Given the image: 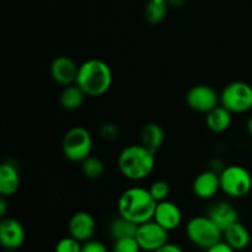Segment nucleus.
<instances>
[{
  "instance_id": "1",
  "label": "nucleus",
  "mask_w": 252,
  "mask_h": 252,
  "mask_svg": "<svg viewBox=\"0 0 252 252\" xmlns=\"http://www.w3.org/2000/svg\"><path fill=\"white\" fill-rule=\"evenodd\" d=\"M157 204L158 202L153 198L149 189L130 187L122 192L118 198L117 207L120 216L140 225L153 220Z\"/></svg>"
},
{
  "instance_id": "2",
  "label": "nucleus",
  "mask_w": 252,
  "mask_h": 252,
  "mask_svg": "<svg viewBox=\"0 0 252 252\" xmlns=\"http://www.w3.org/2000/svg\"><path fill=\"white\" fill-rule=\"evenodd\" d=\"M113 74L110 65L101 59H89L79 65L75 84L90 97L102 96L110 90Z\"/></svg>"
},
{
  "instance_id": "3",
  "label": "nucleus",
  "mask_w": 252,
  "mask_h": 252,
  "mask_svg": "<svg viewBox=\"0 0 252 252\" xmlns=\"http://www.w3.org/2000/svg\"><path fill=\"white\" fill-rule=\"evenodd\" d=\"M155 153L142 144L125 148L117 159L118 170L126 179L140 181L149 176L155 167Z\"/></svg>"
},
{
  "instance_id": "4",
  "label": "nucleus",
  "mask_w": 252,
  "mask_h": 252,
  "mask_svg": "<svg viewBox=\"0 0 252 252\" xmlns=\"http://www.w3.org/2000/svg\"><path fill=\"white\" fill-rule=\"evenodd\" d=\"M220 189L231 198H243L252 189V175L241 165H229L219 172Z\"/></svg>"
},
{
  "instance_id": "5",
  "label": "nucleus",
  "mask_w": 252,
  "mask_h": 252,
  "mask_svg": "<svg viewBox=\"0 0 252 252\" xmlns=\"http://www.w3.org/2000/svg\"><path fill=\"white\" fill-rule=\"evenodd\" d=\"M186 235L192 244L206 250L223 240V230L208 216L189 219L186 226Z\"/></svg>"
},
{
  "instance_id": "6",
  "label": "nucleus",
  "mask_w": 252,
  "mask_h": 252,
  "mask_svg": "<svg viewBox=\"0 0 252 252\" xmlns=\"http://www.w3.org/2000/svg\"><path fill=\"white\" fill-rule=\"evenodd\" d=\"M93 135L85 127H73L65 133L62 142L63 154L69 161L81 162L93 152Z\"/></svg>"
},
{
  "instance_id": "7",
  "label": "nucleus",
  "mask_w": 252,
  "mask_h": 252,
  "mask_svg": "<svg viewBox=\"0 0 252 252\" xmlns=\"http://www.w3.org/2000/svg\"><path fill=\"white\" fill-rule=\"evenodd\" d=\"M220 105L231 113L252 110V86L245 81H233L220 93Z\"/></svg>"
},
{
  "instance_id": "8",
  "label": "nucleus",
  "mask_w": 252,
  "mask_h": 252,
  "mask_svg": "<svg viewBox=\"0 0 252 252\" xmlns=\"http://www.w3.org/2000/svg\"><path fill=\"white\" fill-rule=\"evenodd\" d=\"M186 103L196 112L208 113L220 105V94L212 86L199 84L189 89L186 95Z\"/></svg>"
},
{
  "instance_id": "9",
  "label": "nucleus",
  "mask_w": 252,
  "mask_h": 252,
  "mask_svg": "<svg viewBox=\"0 0 252 252\" xmlns=\"http://www.w3.org/2000/svg\"><path fill=\"white\" fill-rule=\"evenodd\" d=\"M135 239L142 251L153 252L169 243V231L155 220H149L138 226Z\"/></svg>"
},
{
  "instance_id": "10",
  "label": "nucleus",
  "mask_w": 252,
  "mask_h": 252,
  "mask_svg": "<svg viewBox=\"0 0 252 252\" xmlns=\"http://www.w3.org/2000/svg\"><path fill=\"white\" fill-rule=\"evenodd\" d=\"M78 71V64L68 56L56 57L52 61L51 66H49V73H51L52 79L62 86L75 84Z\"/></svg>"
},
{
  "instance_id": "11",
  "label": "nucleus",
  "mask_w": 252,
  "mask_h": 252,
  "mask_svg": "<svg viewBox=\"0 0 252 252\" xmlns=\"http://www.w3.org/2000/svg\"><path fill=\"white\" fill-rule=\"evenodd\" d=\"M68 230L70 236L84 244L91 240L95 235L96 221L94 217L88 212H76L69 219Z\"/></svg>"
},
{
  "instance_id": "12",
  "label": "nucleus",
  "mask_w": 252,
  "mask_h": 252,
  "mask_svg": "<svg viewBox=\"0 0 252 252\" xmlns=\"http://www.w3.org/2000/svg\"><path fill=\"white\" fill-rule=\"evenodd\" d=\"M25 241V229L14 218H2L0 223V245L7 250H17Z\"/></svg>"
},
{
  "instance_id": "13",
  "label": "nucleus",
  "mask_w": 252,
  "mask_h": 252,
  "mask_svg": "<svg viewBox=\"0 0 252 252\" xmlns=\"http://www.w3.org/2000/svg\"><path fill=\"white\" fill-rule=\"evenodd\" d=\"M153 220L160 224L167 231L175 230L182 223V212L177 204L166 199L157 204Z\"/></svg>"
},
{
  "instance_id": "14",
  "label": "nucleus",
  "mask_w": 252,
  "mask_h": 252,
  "mask_svg": "<svg viewBox=\"0 0 252 252\" xmlns=\"http://www.w3.org/2000/svg\"><path fill=\"white\" fill-rule=\"evenodd\" d=\"M192 189H193V193L201 199H211L216 197V194L221 191L219 172L213 171V170H206L201 172L194 179Z\"/></svg>"
},
{
  "instance_id": "15",
  "label": "nucleus",
  "mask_w": 252,
  "mask_h": 252,
  "mask_svg": "<svg viewBox=\"0 0 252 252\" xmlns=\"http://www.w3.org/2000/svg\"><path fill=\"white\" fill-rule=\"evenodd\" d=\"M207 216L223 230V233L229 226L239 221V213L236 208L225 201H219L211 206Z\"/></svg>"
},
{
  "instance_id": "16",
  "label": "nucleus",
  "mask_w": 252,
  "mask_h": 252,
  "mask_svg": "<svg viewBox=\"0 0 252 252\" xmlns=\"http://www.w3.org/2000/svg\"><path fill=\"white\" fill-rule=\"evenodd\" d=\"M20 189V172L12 162H2L0 165V194L11 197Z\"/></svg>"
},
{
  "instance_id": "17",
  "label": "nucleus",
  "mask_w": 252,
  "mask_h": 252,
  "mask_svg": "<svg viewBox=\"0 0 252 252\" xmlns=\"http://www.w3.org/2000/svg\"><path fill=\"white\" fill-rule=\"evenodd\" d=\"M223 238L225 243H228L235 251L244 250L249 246L251 241V235L249 229L240 221H236L233 225L224 230Z\"/></svg>"
},
{
  "instance_id": "18",
  "label": "nucleus",
  "mask_w": 252,
  "mask_h": 252,
  "mask_svg": "<svg viewBox=\"0 0 252 252\" xmlns=\"http://www.w3.org/2000/svg\"><path fill=\"white\" fill-rule=\"evenodd\" d=\"M233 113L221 105L217 106L208 113H206V126L211 132L223 133L229 129L233 121Z\"/></svg>"
},
{
  "instance_id": "19",
  "label": "nucleus",
  "mask_w": 252,
  "mask_h": 252,
  "mask_svg": "<svg viewBox=\"0 0 252 252\" xmlns=\"http://www.w3.org/2000/svg\"><path fill=\"white\" fill-rule=\"evenodd\" d=\"M165 142V132L158 123H147L140 130V144L157 154Z\"/></svg>"
},
{
  "instance_id": "20",
  "label": "nucleus",
  "mask_w": 252,
  "mask_h": 252,
  "mask_svg": "<svg viewBox=\"0 0 252 252\" xmlns=\"http://www.w3.org/2000/svg\"><path fill=\"white\" fill-rule=\"evenodd\" d=\"M85 93L76 84L64 86L59 95V103L66 111H75L83 106L85 101Z\"/></svg>"
},
{
  "instance_id": "21",
  "label": "nucleus",
  "mask_w": 252,
  "mask_h": 252,
  "mask_svg": "<svg viewBox=\"0 0 252 252\" xmlns=\"http://www.w3.org/2000/svg\"><path fill=\"white\" fill-rule=\"evenodd\" d=\"M138 224L122 216H118L110 224V234L113 240L125 238H135L138 230Z\"/></svg>"
},
{
  "instance_id": "22",
  "label": "nucleus",
  "mask_w": 252,
  "mask_h": 252,
  "mask_svg": "<svg viewBox=\"0 0 252 252\" xmlns=\"http://www.w3.org/2000/svg\"><path fill=\"white\" fill-rule=\"evenodd\" d=\"M169 7L166 0H149L144 9L145 20L153 25L160 24L166 17Z\"/></svg>"
},
{
  "instance_id": "23",
  "label": "nucleus",
  "mask_w": 252,
  "mask_h": 252,
  "mask_svg": "<svg viewBox=\"0 0 252 252\" xmlns=\"http://www.w3.org/2000/svg\"><path fill=\"white\" fill-rule=\"evenodd\" d=\"M81 171L88 179L97 180L105 174V164L101 159L90 155L84 161H81Z\"/></svg>"
},
{
  "instance_id": "24",
  "label": "nucleus",
  "mask_w": 252,
  "mask_h": 252,
  "mask_svg": "<svg viewBox=\"0 0 252 252\" xmlns=\"http://www.w3.org/2000/svg\"><path fill=\"white\" fill-rule=\"evenodd\" d=\"M149 192L158 203L166 201L170 196V185L164 180H158V181L153 182L152 186L149 187Z\"/></svg>"
},
{
  "instance_id": "25",
  "label": "nucleus",
  "mask_w": 252,
  "mask_h": 252,
  "mask_svg": "<svg viewBox=\"0 0 252 252\" xmlns=\"http://www.w3.org/2000/svg\"><path fill=\"white\" fill-rule=\"evenodd\" d=\"M139 244L135 238H125L115 240L113 243L112 252H140Z\"/></svg>"
},
{
  "instance_id": "26",
  "label": "nucleus",
  "mask_w": 252,
  "mask_h": 252,
  "mask_svg": "<svg viewBox=\"0 0 252 252\" xmlns=\"http://www.w3.org/2000/svg\"><path fill=\"white\" fill-rule=\"evenodd\" d=\"M81 249L83 243L74 239L73 236H66L57 243L54 252H81Z\"/></svg>"
},
{
  "instance_id": "27",
  "label": "nucleus",
  "mask_w": 252,
  "mask_h": 252,
  "mask_svg": "<svg viewBox=\"0 0 252 252\" xmlns=\"http://www.w3.org/2000/svg\"><path fill=\"white\" fill-rule=\"evenodd\" d=\"M98 132H100L101 138L107 140V142H113L120 137V129L115 123H103Z\"/></svg>"
},
{
  "instance_id": "28",
  "label": "nucleus",
  "mask_w": 252,
  "mask_h": 252,
  "mask_svg": "<svg viewBox=\"0 0 252 252\" xmlns=\"http://www.w3.org/2000/svg\"><path fill=\"white\" fill-rule=\"evenodd\" d=\"M81 252H108V250L107 248H106L105 244H102L101 241L93 240V239H91V240L83 244Z\"/></svg>"
},
{
  "instance_id": "29",
  "label": "nucleus",
  "mask_w": 252,
  "mask_h": 252,
  "mask_svg": "<svg viewBox=\"0 0 252 252\" xmlns=\"http://www.w3.org/2000/svg\"><path fill=\"white\" fill-rule=\"evenodd\" d=\"M206 252H235V250H234L228 243L221 240L219 241V243L214 244V245L211 246V248L207 249Z\"/></svg>"
},
{
  "instance_id": "30",
  "label": "nucleus",
  "mask_w": 252,
  "mask_h": 252,
  "mask_svg": "<svg viewBox=\"0 0 252 252\" xmlns=\"http://www.w3.org/2000/svg\"><path fill=\"white\" fill-rule=\"evenodd\" d=\"M153 252H185V251L182 250L181 246L176 245V244L166 243L165 245H162L161 248L157 249V250Z\"/></svg>"
},
{
  "instance_id": "31",
  "label": "nucleus",
  "mask_w": 252,
  "mask_h": 252,
  "mask_svg": "<svg viewBox=\"0 0 252 252\" xmlns=\"http://www.w3.org/2000/svg\"><path fill=\"white\" fill-rule=\"evenodd\" d=\"M6 197H2L0 198V217L1 218H5V216H6Z\"/></svg>"
},
{
  "instance_id": "32",
  "label": "nucleus",
  "mask_w": 252,
  "mask_h": 252,
  "mask_svg": "<svg viewBox=\"0 0 252 252\" xmlns=\"http://www.w3.org/2000/svg\"><path fill=\"white\" fill-rule=\"evenodd\" d=\"M166 1L169 4V6L171 7H181L184 6L186 0H166Z\"/></svg>"
},
{
  "instance_id": "33",
  "label": "nucleus",
  "mask_w": 252,
  "mask_h": 252,
  "mask_svg": "<svg viewBox=\"0 0 252 252\" xmlns=\"http://www.w3.org/2000/svg\"><path fill=\"white\" fill-rule=\"evenodd\" d=\"M246 128H248V132L249 134L252 137V116H250L248 120V123H246Z\"/></svg>"
},
{
  "instance_id": "34",
  "label": "nucleus",
  "mask_w": 252,
  "mask_h": 252,
  "mask_svg": "<svg viewBox=\"0 0 252 252\" xmlns=\"http://www.w3.org/2000/svg\"><path fill=\"white\" fill-rule=\"evenodd\" d=\"M1 252H17V250H7V249H4Z\"/></svg>"
},
{
  "instance_id": "35",
  "label": "nucleus",
  "mask_w": 252,
  "mask_h": 252,
  "mask_svg": "<svg viewBox=\"0 0 252 252\" xmlns=\"http://www.w3.org/2000/svg\"><path fill=\"white\" fill-rule=\"evenodd\" d=\"M251 1H252V0H251Z\"/></svg>"
}]
</instances>
